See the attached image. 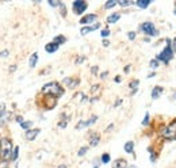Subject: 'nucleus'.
<instances>
[{
    "mask_svg": "<svg viewBox=\"0 0 176 168\" xmlns=\"http://www.w3.org/2000/svg\"><path fill=\"white\" fill-rule=\"evenodd\" d=\"M42 92L44 94H49L50 96H54V98H58L64 94V89L61 88L58 83H49V84H45L42 87Z\"/></svg>",
    "mask_w": 176,
    "mask_h": 168,
    "instance_id": "nucleus-1",
    "label": "nucleus"
},
{
    "mask_svg": "<svg viewBox=\"0 0 176 168\" xmlns=\"http://www.w3.org/2000/svg\"><path fill=\"white\" fill-rule=\"evenodd\" d=\"M11 153H12V143L10 138L3 137L0 140V155L3 159H8L11 157Z\"/></svg>",
    "mask_w": 176,
    "mask_h": 168,
    "instance_id": "nucleus-2",
    "label": "nucleus"
},
{
    "mask_svg": "<svg viewBox=\"0 0 176 168\" xmlns=\"http://www.w3.org/2000/svg\"><path fill=\"white\" fill-rule=\"evenodd\" d=\"M171 59H172V48H171L169 41H168V45L165 46V49H164V50L157 56V61H163V62L168 64Z\"/></svg>",
    "mask_w": 176,
    "mask_h": 168,
    "instance_id": "nucleus-3",
    "label": "nucleus"
},
{
    "mask_svg": "<svg viewBox=\"0 0 176 168\" xmlns=\"http://www.w3.org/2000/svg\"><path fill=\"white\" fill-rule=\"evenodd\" d=\"M141 30H142L145 34H148V35H157V34H158V31L154 29V25L152 22L142 23V26H141Z\"/></svg>",
    "mask_w": 176,
    "mask_h": 168,
    "instance_id": "nucleus-4",
    "label": "nucleus"
},
{
    "mask_svg": "<svg viewBox=\"0 0 176 168\" xmlns=\"http://www.w3.org/2000/svg\"><path fill=\"white\" fill-rule=\"evenodd\" d=\"M85 10H87V3L85 2H81V0L73 2V12L75 14L80 15V14H83Z\"/></svg>",
    "mask_w": 176,
    "mask_h": 168,
    "instance_id": "nucleus-5",
    "label": "nucleus"
},
{
    "mask_svg": "<svg viewBox=\"0 0 176 168\" xmlns=\"http://www.w3.org/2000/svg\"><path fill=\"white\" fill-rule=\"evenodd\" d=\"M175 134H176V121H175L174 123H171V125H169V126L163 132V136H164V137H168V138L174 137Z\"/></svg>",
    "mask_w": 176,
    "mask_h": 168,
    "instance_id": "nucleus-6",
    "label": "nucleus"
},
{
    "mask_svg": "<svg viewBox=\"0 0 176 168\" xmlns=\"http://www.w3.org/2000/svg\"><path fill=\"white\" fill-rule=\"evenodd\" d=\"M39 132H41L39 129H30V130H27V133H26V138H27L28 141H33L34 138L39 134Z\"/></svg>",
    "mask_w": 176,
    "mask_h": 168,
    "instance_id": "nucleus-7",
    "label": "nucleus"
},
{
    "mask_svg": "<svg viewBox=\"0 0 176 168\" xmlns=\"http://www.w3.org/2000/svg\"><path fill=\"white\" fill-rule=\"evenodd\" d=\"M96 21V15L95 14H89V15H85L81 18V21H80V23H83V25H88V23H92Z\"/></svg>",
    "mask_w": 176,
    "mask_h": 168,
    "instance_id": "nucleus-8",
    "label": "nucleus"
},
{
    "mask_svg": "<svg viewBox=\"0 0 176 168\" xmlns=\"http://www.w3.org/2000/svg\"><path fill=\"white\" fill-rule=\"evenodd\" d=\"M57 49H58V45H56L54 42H50V43H48V45L45 46V50L48 52V53H54Z\"/></svg>",
    "mask_w": 176,
    "mask_h": 168,
    "instance_id": "nucleus-9",
    "label": "nucleus"
},
{
    "mask_svg": "<svg viewBox=\"0 0 176 168\" xmlns=\"http://www.w3.org/2000/svg\"><path fill=\"white\" fill-rule=\"evenodd\" d=\"M112 168H128V163H126L125 160H122V159H121V160H117L114 163V167Z\"/></svg>",
    "mask_w": 176,
    "mask_h": 168,
    "instance_id": "nucleus-10",
    "label": "nucleus"
},
{
    "mask_svg": "<svg viewBox=\"0 0 176 168\" xmlns=\"http://www.w3.org/2000/svg\"><path fill=\"white\" fill-rule=\"evenodd\" d=\"M98 27H99V23L94 25V26H92V27H83V29H81V35H85V34H88L89 31L95 30V29H98Z\"/></svg>",
    "mask_w": 176,
    "mask_h": 168,
    "instance_id": "nucleus-11",
    "label": "nucleus"
},
{
    "mask_svg": "<svg viewBox=\"0 0 176 168\" xmlns=\"http://www.w3.org/2000/svg\"><path fill=\"white\" fill-rule=\"evenodd\" d=\"M135 4H137L140 8H146L149 4H151V0H138V2H135Z\"/></svg>",
    "mask_w": 176,
    "mask_h": 168,
    "instance_id": "nucleus-12",
    "label": "nucleus"
},
{
    "mask_svg": "<svg viewBox=\"0 0 176 168\" xmlns=\"http://www.w3.org/2000/svg\"><path fill=\"white\" fill-rule=\"evenodd\" d=\"M37 61H38V53H33V56L30 57V61H28V64H30L31 68H34V66H35Z\"/></svg>",
    "mask_w": 176,
    "mask_h": 168,
    "instance_id": "nucleus-13",
    "label": "nucleus"
},
{
    "mask_svg": "<svg viewBox=\"0 0 176 168\" xmlns=\"http://www.w3.org/2000/svg\"><path fill=\"white\" fill-rule=\"evenodd\" d=\"M161 92H163V88H161V87H156L153 91H152V98H153V99H157V98L160 96Z\"/></svg>",
    "mask_w": 176,
    "mask_h": 168,
    "instance_id": "nucleus-14",
    "label": "nucleus"
},
{
    "mask_svg": "<svg viewBox=\"0 0 176 168\" xmlns=\"http://www.w3.org/2000/svg\"><path fill=\"white\" fill-rule=\"evenodd\" d=\"M119 18H121L119 14H112V15H110V16L107 18V22H108V23H115Z\"/></svg>",
    "mask_w": 176,
    "mask_h": 168,
    "instance_id": "nucleus-15",
    "label": "nucleus"
},
{
    "mask_svg": "<svg viewBox=\"0 0 176 168\" xmlns=\"http://www.w3.org/2000/svg\"><path fill=\"white\" fill-rule=\"evenodd\" d=\"M18 156H19V146L12 148V155H11V160H12V161H16Z\"/></svg>",
    "mask_w": 176,
    "mask_h": 168,
    "instance_id": "nucleus-16",
    "label": "nucleus"
},
{
    "mask_svg": "<svg viewBox=\"0 0 176 168\" xmlns=\"http://www.w3.org/2000/svg\"><path fill=\"white\" fill-rule=\"evenodd\" d=\"M133 146H134L133 141H129V143L125 144V150H126L128 153H133Z\"/></svg>",
    "mask_w": 176,
    "mask_h": 168,
    "instance_id": "nucleus-17",
    "label": "nucleus"
},
{
    "mask_svg": "<svg viewBox=\"0 0 176 168\" xmlns=\"http://www.w3.org/2000/svg\"><path fill=\"white\" fill-rule=\"evenodd\" d=\"M10 115H11L10 113H4V114L0 117V125H4V123L8 121V117H10Z\"/></svg>",
    "mask_w": 176,
    "mask_h": 168,
    "instance_id": "nucleus-18",
    "label": "nucleus"
},
{
    "mask_svg": "<svg viewBox=\"0 0 176 168\" xmlns=\"http://www.w3.org/2000/svg\"><path fill=\"white\" fill-rule=\"evenodd\" d=\"M66 41V38L64 35H58V37H56V38H54V43H56V45H60V43H64Z\"/></svg>",
    "mask_w": 176,
    "mask_h": 168,
    "instance_id": "nucleus-19",
    "label": "nucleus"
},
{
    "mask_svg": "<svg viewBox=\"0 0 176 168\" xmlns=\"http://www.w3.org/2000/svg\"><path fill=\"white\" fill-rule=\"evenodd\" d=\"M98 144H99V134H94L91 137V145L95 146V145H98Z\"/></svg>",
    "mask_w": 176,
    "mask_h": 168,
    "instance_id": "nucleus-20",
    "label": "nucleus"
},
{
    "mask_svg": "<svg viewBox=\"0 0 176 168\" xmlns=\"http://www.w3.org/2000/svg\"><path fill=\"white\" fill-rule=\"evenodd\" d=\"M21 126H22V129H25V130H30V127L33 126V122H31V121H27V122H22Z\"/></svg>",
    "mask_w": 176,
    "mask_h": 168,
    "instance_id": "nucleus-21",
    "label": "nucleus"
},
{
    "mask_svg": "<svg viewBox=\"0 0 176 168\" xmlns=\"http://www.w3.org/2000/svg\"><path fill=\"white\" fill-rule=\"evenodd\" d=\"M64 83H65V84H69V87H76V84L79 83V80H75V82H73L72 79H65Z\"/></svg>",
    "mask_w": 176,
    "mask_h": 168,
    "instance_id": "nucleus-22",
    "label": "nucleus"
},
{
    "mask_svg": "<svg viewBox=\"0 0 176 168\" xmlns=\"http://www.w3.org/2000/svg\"><path fill=\"white\" fill-rule=\"evenodd\" d=\"M108 161H110V155H108V153H105V155L102 156V163L107 164Z\"/></svg>",
    "mask_w": 176,
    "mask_h": 168,
    "instance_id": "nucleus-23",
    "label": "nucleus"
},
{
    "mask_svg": "<svg viewBox=\"0 0 176 168\" xmlns=\"http://www.w3.org/2000/svg\"><path fill=\"white\" fill-rule=\"evenodd\" d=\"M118 3L117 2H107L106 3V8H111V7H115Z\"/></svg>",
    "mask_w": 176,
    "mask_h": 168,
    "instance_id": "nucleus-24",
    "label": "nucleus"
},
{
    "mask_svg": "<svg viewBox=\"0 0 176 168\" xmlns=\"http://www.w3.org/2000/svg\"><path fill=\"white\" fill-rule=\"evenodd\" d=\"M87 150H88V148H85V146H83L81 149L79 150V156H84L85 153H87Z\"/></svg>",
    "mask_w": 176,
    "mask_h": 168,
    "instance_id": "nucleus-25",
    "label": "nucleus"
},
{
    "mask_svg": "<svg viewBox=\"0 0 176 168\" xmlns=\"http://www.w3.org/2000/svg\"><path fill=\"white\" fill-rule=\"evenodd\" d=\"M102 37H107V35H110V30L108 29H105V30H102Z\"/></svg>",
    "mask_w": 176,
    "mask_h": 168,
    "instance_id": "nucleus-26",
    "label": "nucleus"
},
{
    "mask_svg": "<svg viewBox=\"0 0 176 168\" xmlns=\"http://www.w3.org/2000/svg\"><path fill=\"white\" fill-rule=\"evenodd\" d=\"M4 111H5V105H4V103H2V105H0V117L4 114Z\"/></svg>",
    "mask_w": 176,
    "mask_h": 168,
    "instance_id": "nucleus-27",
    "label": "nucleus"
},
{
    "mask_svg": "<svg viewBox=\"0 0 176 168\" xmlns=\"http://www.w3.org/2000/svg\"><path fill=\"white\" fill-rule=\"evenodd\" d=\"M151 66H152V68H157V66H158V61H157V60H152V61H151Z\"/></svg>",
    "mask_w": 176,
    "mask_h": 168,
    "instance_id": "nucleus-28",
    "label": "nucleus"
},
{
    "mask_svg": "<svg viewBox=\"0 0 176 168\" xmlns=\"http://www.w3.org/2000/svg\"><path fill=\"white\" fill-rule=\"evenodd\" d=\"M0 168H10V167H8V163H7V161L3 160V161H0Z\"/></svg>",
    "mask_w": 176,
    "mask_h": 168,
    "instance_id": "nucleus-29",
    "label": "nucleus"
},
{
    "mask_svg": "<svg viewBox=\"0 0 176 168\" xmlns=\"http://www.w3.org/2000/svg\"><path fill=\"white\" fill-rule=\"evenodd\" d=\"M149 123V114L146 113V115H145V119L142 121V125H148Z\"/></svg>",
    "mask_w": 176,
    "mask_h": 168,
    "instance_id": "nucleus-30",
    "label": "nucleus"
},
{
    "mask_svg": "<svg viewBox=\"0 0 176 168\" xmlns=\"http://www.w3.org/2000/svg\"><path fill=\"white\" fill-rule=\"evenodd\" d=\"M118 4H121V5H123V7H126V5L131 4V2H118Z\"/></svg>",
    "mask_w": 176,
    "mask_h": 168,
    "instance_id": "nucleus-31",
    "label": "nucleus"
},
{
    "mask_svg": "<svg viewBox=\"0 0 176 168\" xmlns=\"http://www.w3.org/2000/svg\"><path fill=\"white\" fill-rule=\"evenodd\" d=\"M49 4H50L51 7H56V5H60L61 3H60V2H49Z\"/></svg>",
    "mask_w": 176,
    "mask_h": 168,
    "instance_id": "nucleus-32",
    "label": "nucleus"
},
{
    "mask_svg": "<svg viewBox=\"0 0 176 168\" xmlns=\"http://www.w3.org/2000/svg\"><path fill=\"white\" fill-rule=\"evenodd\" d=\"M7 56H8V50H3L0 53V57H7Z\"/></svg>",
    "mask_w": 176,
    "mask_h": 168,
    "instance_id": "nucleus-33",
    "label": "nucleus"
},
{
    "mask_svg": "<svg viewBox=\"0 0 176 168\" xmlns=\"http://www.w3.org/2000/svg\"><path fill=\"white\" fill-rule=\"evenodd\" d=\"M129 38H130V39H134V38H135V33H129Z\"/></svg>",
    "mask_w": 176,
    "mask_h": 168,
    "instance_id": "nucleus-34",
    "label": "nucleus"
},
{
    "mask_svg": "<svg viewBox=\"0 0 176 168\" xmlns=\"http://www.w3.org/2000/svg\"><path fill=\"white\" fill-rule=\"evenodd\" d=\"M137 84H138V80H135V82H133V83H131V86H130V87H131V88H135V87H137Z\"/></svg>",
    "mask_w": 176,
    "mask_h": 168,
    "instance_id": "nucleus-35",
    "label": "nucleus"
},
{
    "mask_svg": "<svg viewBox=\"0 0 176 168\" xmlns=\"http://www.w3.org/2000/svg\"><path fill=\"white\" fill-rule=\"evenodd\" d=\"M15 121H18V122H21V123L23 122V121H22V117H21V115H18V117L15 118Z\"/></svg>",
    "mask_w": 176,
    "mask_h": 168,
    "instance_id": "nucleus-36",
    "label": "nucleus"
},
{
    "mask_svg": "<svg viewBox=\"0 0 176 168\" xmlns=\"http://www.w3.org/2000/svg\"><path fill=\"white\" fill-rule=\"evenodd\" d=\"M103 45H105V46H108V45H110V42H108L107 39H105V41H103Z\"/></svg>",
    "mask_w": 176,
    "mask_h": 168,
    "instance_id": "nucleus-37",
    "label": "nucleus"
},
{
    "mask_svg": "<svg viewBox=\"0 0 176 168\" xmlns=\"http://www.w3.org/2000/svg\"><path fill=\"white\" fill-rule=\"evenodd\" d=\"M15 69H16V65H12V66H11V68H10V72H14V71H15Z\"/></svg>",
    "mask_w": 176,
    "mask_h": 168,
    "instance_id": "nucleus-38",
    "label": "nucleus"
},
{
    "mask_svg": "<svg viewBox=\"0 0 176 168\" xmlns=\"http://www.w3.org/2000/svg\"><path fill=\"white\" fill-rule=\"evenodd\" d=\"M174 49H175V52H176V38L174 39Z\"/></svg>",
    "mask_w": 176,
    "mask_h": 168,
    "instance_id": "nucleus-39",
    "label": "nucleus"
}]
</instances>
